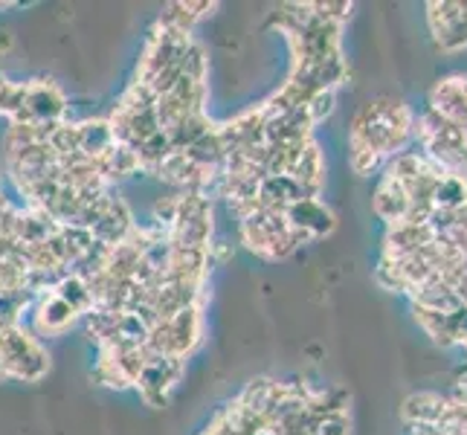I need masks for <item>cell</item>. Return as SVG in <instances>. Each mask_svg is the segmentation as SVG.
<instances>
[{
	"mask_svg": "<svg viewBox=\"0 0 467 435\" xmlns=\"http://www.w3.org/2000/svg\"><path fill=\"white\" fill-rule=\"evenodd\" d=\"M432 206L436 209H464L467 206V174L447 171V177L436 183L432 192Z\"/></svg>",
	"mask_w": 467,
	"mask_h": 435,
	"instance_id": "11",
	"label": "cell"
},
{
	"mask_svg": "<svg viewBox=\"0 0 467 435\" xmlns=\"http://www.w3.org/2000/svg\"><path fill=\"white\" fill-rule=\"evenodd\" d=\"M439 238L436 227L432 223H404L398 221L386 230L383 238V259H404V255H412L415 250H421L424 244H432Z\"/></svg>",
	"mask_w": 467,
	"mask_h": 435,
	"instance_id": "4",
	"label": "cell"
},
{
	"mask_svg": "<svg viewBox=\"0 0 467 435\" xmlns=\"http://www.w3.org/2000/svg\"><path fill=\"white\" fill-rule=\"evenodd\" d=\"M372 206H375V215L392 227V223L404 221L407 209H410V195H407V189L395 181V177L380 174V181H378V186H375Z\"/></svg>",
	"mask_w": 467,
	"mask_h": 435,
	"instance_id": "7",
	"label": "cell"
},
{
	"mask_svg": "<svg viewBox=\"0 0 467 435\" xmlns=\"http://www.w3.org/2000/svg\"><path fill=\"white\" fill-rule=\"evenodd\" d=\"M291 177L299 183L305 198H319L322 195V189H326V157H322L319 145L314 140L305 145V151L296 160Z\"/></svg>",
	"mask_w": 467,
	"mask_h": 435,
	"instance_id": "6",
	"label": "cell"
},
{
	"mask_svg": "<svg viewBox=\"0 0 467 435\" xmlns=\"http://www.w3.org/2000/svg\"><path fill=\"white\" fill-rule=\"evenodd\" d=\"M53 294L58 299H64L70 305V308L78 314V316H85L93 311V296H90V287L82 276H76V273H67L56 287H53Z\"/></svg>",
	"mask_w": 467,
	"mask_h": 435,
	"instance_id": "12",
	"label": "cell"
},
{
	"mask_svg": "<svg viewBox=\"0 0 467 435\" xmlns=\"http://www.w3.org/2000/svg\"><path fill=\"white\" fill-rule=\"evenodd\" d=\"M24 110L32 122H61L64 110H67V99H64V93L50 82H32L26 85Z\"/></svg>",
	"mask_w": 467,
	"mask_h": 435,
	"instance_id": "5",
	"label": "cell"
},
{
	"mask_svg": "<svg viewBox=\"0 0 467 435\" xmlns=\"http://www.w3.org/2000/svg\"><path fill=\"white\" fill-rule=\"evenodd\" d=\"M285 221L291 230L308 233L314 241L331 235L337 227V218L331 209L322 203V198H302V201L291 203L285 209Z\"/></svg>",
	"mask_w": 467,
	"mask_h": 435,
	"instance_id": "2",
	"label": "cell"
},
{
	"mask_svg": "<svg viewBox=\"0 0 467 435\" xmlns=\"http://www.w3.org/2000/svg\"><path fill=\"white\" fill-rule=\"evenodd\" d=\"M415 128V114L410 105L400 99H375L360 108V114L351 122V137L360 140L368 149H375L383 160H392L395 154L407 151Z\"/></svg>",
	"mask_w": 467,
	"mask_h": 435,
	"instance_id": "1",
	"label": "cell"
},
{
	"mask_svg": "<svg viewBox=\"0 0 467 435\" xmlns=\"http://www.w3.org/2000/svg\"><path fill=\"white\" fill-rule=\"evenodd\" d=\"M6 378V366H4V357H0V380Z\"/></svg>",
	"mask_w": 467,
	"mask_h": 435,
	"instance_id": "18",
	"label": "cell"
},
{
	"mask_svg": "<svg viewBox=\"0 0 467 435\" xmlns=\"http://www.w3.org/2000/svg\"><path fill=\"white\" fill-rule=\"evenodd\" d=\"M337 108V90H317L308 105H305V110H308V119L311 125L317 128L319 122H326Z\"/></svg>",
	"mask_w": 467,
	"mask_h": 435,
	"instance_id": "14",
	"label": "cell"
},
{
	"mask_svg": "<svg viewBox=\"0 0 467 435\" xmlns=\"http://www.w3.org/2000/svg\"><path fill=\"white\" fill-rule=\"evenodd\" d=\"M450 404L447 395H439V392H412L404 407H400V418L407 421V427H418V424H439L441 415Z\"/></svg>",
	"mask_w": 467,
	"mask_h": 435,
	"instance_id": "8",
	"label": "cell"
},
{
	"mask_svg": "<svg viewBox=\"0 0 467 435\" xmlns=\"http://www.w3.org/2000/svg\"><path fill=\"white\" fill-rule=\"evenodd\" d=\"M0 50H9V36H6V32H0Z\"/></svg>",
	"mask_w": 467,
	"mask_h": 435,
	"instance_id": "17",
	"label": "cell"
},
{
	"mask_svg": "<svg viewBox=\"0 0 467 435\" xmlns=\"http://www.w3.org/2000/svg\"><path fill=\"white\" fill-rule=\"evenodd\" d=\"M430 110L453 125H467V76H447L430 90Z\"/></svg>",
	"mask_w": 467,
	"mask_h": 435,
	"instance_id": "3",
	"label": "cell"
},
{
	"mask_svg": "<svg viewBox=\"0 0 467 435\" xmlns=\"http://www.w3.org/2000/svg\"><path fill=\"white\" fill-rule=\"evenodd\" d=\"M456 400V404H462V407H467V375H462L459 380H456V389H453V395H450Z\"/></svg>",
	"mask_w": 467,
	"mask_h": 435,
	"instance_id": "16",
	"label": "cell"
},
{
	"mask_svg": "<svg viewBox=\"0 0 467 435\" xmlns=\"http://www.w3.org/2000/svg\"><path fill=\"white\" fill-rule=\"evenodd\" d=\"M114 131H110L108 119H90V122H78V149L85 157H99L105 154L110 145H114Z\"/></svg>",
	"mask_w": 467,
	"mask_h": 435,
	"instance_id": "10",
	"label": "cell"
},
{
	"mask_svg": "<svg viewBox=\"0 0 467 435\" xmlns=\"http://www.w3.org/2000/svg\"><path fill=\"white\" fill-rule=\"evenodd\" d=\"M76 319H78V314L64 299H58L53 290L41 296L38 311H36V326L41 334H61V331H67Z\"/></svg>",
	"mask_w": 467,
	"mask_h": 435,
	"instance_id": "9",
	"label": "cell"
},
{
	"mask_svg": "<svg viewBox=\"0 0 467 435\" xmlns=\"http://www.w3.org/2000/svg\"><path fill=\"white\" fill-rule=\"evenodd\" d=\"M375 279H378L380 287L392 290V294H407V285H404V279H400V273L395 270V264L389 259H383V255H380V262L375 267Z\"/></svg>",
	"mask_w": 467,
	"mask_h": 435,
	"instance_id": "15",
	"label": "cell"
},
{
	"mask_svg": "<svg viewBox=\"0 0 467 435\" xmlns=\"http://www.w3.org/2000/svg\"><path fill=\"white\" fill-rule=\"evenodd\" d=\"M348 166H351L354 174L368 177L372 171H378L380 166H386V160H383L375 149H368L366 142H360V140H348Z\"/></svg>",
	"mask_w": 467,
	"mask_h": 435,
	"instance_id": "13",
	"label": "cell"
}]
</instances>
